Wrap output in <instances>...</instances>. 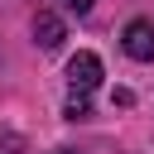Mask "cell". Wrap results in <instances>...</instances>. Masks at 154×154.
<instances>
[{
  "instance_id": "cell-3",
  "label": "cell",
  "mask_w": 154,
  "mask_h": 154,
  "mask_svg": "<svg viewBox=\"0 0 154 154\" xmlns=\"http://www.w3.org/2000/svg\"><path fill=\"white\" fill-rule=\"evenodd\" d=\"M34 43H38L43 53H53V48L63 43V19H58V14H38V19H34Z\"/></svg>"
},
{
  "instance_id": "cell-4",
  "label": "cell",
  "mask_w": 154,
  "mask_h": 154,
  "mask_svg": "<svg viewBox=\"0 0 154 154\" xmlns=\"http://www.w3.org/2000/svg\"><path fill=\"white\" fill-rule=\"evenodd\" d=\"M91 116V101H87V91H72V101H67V120H87Z\"/></svg>"
},
{
  "instance_id": "cell-5",
  "label": "cell",
  "mask_w": 154,
  "mask_h": 154,
  "mask_svg": "<svg viewBox=\"0 0 154 154\" xmlns=\"http://www.w3.org/2000/svg\"><path fill=\"white\" fill-rule=\"evenodd\" d=\"M58 5H63V10H67V14H87V10H91V5H96V0H58Z\"/></svg>"
},
{
  "instance_id": "cell-2",
  "label": "cell",
  "mask_w": 154,
  "mask_h": 154,
  "mask_svg": "<svg viewBox=\"0 0 154 154\" xmlns=\"http://www.w3.org/2000/svg\"><path fill=\"white\" fill-rule=\"evenodd\" d=\"M67 87L91 96V91L101 87V58H96V53H72V58H67Z\"/></svg>"
},
{
  "instance_id": "cell-1",
  "label": "cell",
  "mask_w": 154,
  "mask_h": 154,
  "mask_svg": "<svg viewBox=\"0 0 154 154\" xmlns=\"http://www.w3.org/2000/svg\"><path fill=\"white\" fill-rule=\"evenodd\" d=\"M120 48L135 63H154V19H130L120 29Z\"/></svg>"
},
{
  "instance_id": "cell-6",
  "label": "cell",
  "mask_w": 154,
  "mask_h": 154,
  "mask_svg": "<svg viewBox=\"0 0 154 154\" xmlns=\"http://www.w3.org/2000/svg\"><path fill=\"white\" fill-rule=\"evenodd\" d=\"M58 154H77V149H58Z\"/></svg>"
}]
</instances>
